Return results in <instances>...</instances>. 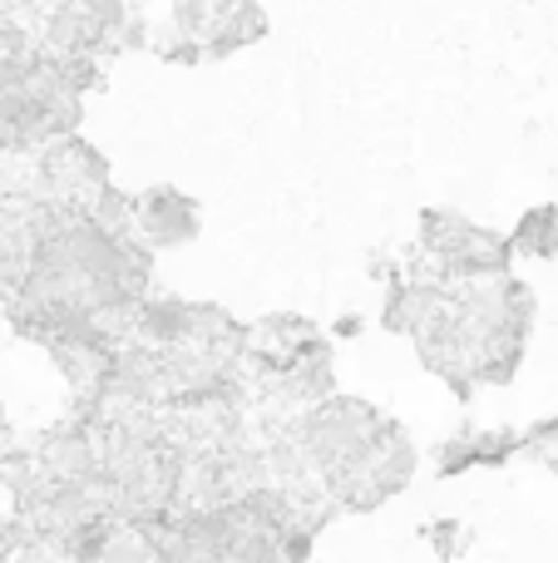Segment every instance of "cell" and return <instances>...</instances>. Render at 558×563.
Listing matches in <instances>:
<instances>
[{
  "mask_svg": "<svg viewBox=\"0 0 558 563\" xmlns=\"http://www.w3.org/2000/svg\"><path fill=\"white\" fill-rule=\"evenodd\" d=\"M134 228L148 238V247H188L203 228V213L183 188L158 184L134 198Z\"/></svg>",
  "mask_w": 558,
  "mask_h": 563,
  "instance_id": "7a4b0ae2",
  "label": "cell"
},
{
  "mask_svg": "<svg viewBox=\"0 0 558 563\" xmlns=\"http://www.w3.org/2000/svg\"><path fill=\"white\" fill-rule=\"evenodd\" d=\"M421 238L431 247V257L440 263V277H494L510 273V238L490 233V228L470 223V218L450 213V208H425L421 218Z\"/></svg>",
  "mask_w": 558,
  "mask_h": 563,
  "instance_id": "6da1fadb",
  "label": "cell"
},
{
  "mask_svg": "<svg viewBox=\"0 0 558 563\" xmlns=\"http://www.w3.org/2000/svg\"><path fill=\"white\" fill-rule=\"evenodd\" d=\"M514 253L529 257H558V208H534L510 238Z\"/></svg>",
  "mask_w": 558,
  "mask_h": 563,
  "instance_id": "277c9868",
  "label": "cell"
},
{
  "mask_svg": "<svg viewBox=\"0 0 558 563\" xmlns=\"http://www.w3.org/2000/svg\"><path fill=\"white\" fill-rule=\"evenodd\" d=\"M356 331H361V317H342V321H336V336H356Z\"/></svg>",
  "mask_w": 558,
  "mask_h": 563,
  "instance_id": "8992f818",
  "label": "cell"
},
{
  "mask_svg": "<svg viewBox=\"0 0 558 563\" xmlns=\"http://www.w3.org/2000/svg\"><path fill=\"white\" fill-rule=\"evenodd\" d=\"M431 539H435V549H440L445 559H460L465 549H470V529H465V525H455V519H445V525H435V529H431Z\"/></svg>",
  "mask_w": 558,
  "mask_h": 563,
  "instance_id": "5b68a950",
  "label": "cell"
},
{
  "mask_svg": "<svg viewBox=\"0 0 558 563\" xmlns=\"http://www.w3.org/2000/svg\"><path fill=\"white\" fill-rule=\"evenodd\" d=\"M267 30H272V20H267L263 0H217V15L203 35V59L237 55V49L267 40Z\"/></svg>",
  "mask_w": 558,
  "mask_h": 563,
  "instance_id": "3957f363",
  "label": "cell"
},
{
  "mask_svg": "<svg viewBox=\"0 0 558 563\" xmlns=\"http://www.w3.org/2000/svg\"><path fill=\"white\" fill-rule=\"evenodd\" d=\"M0 445H5V406H0Z\"/></svg>",
  "mask_w": 558,
  "mask_h": 563,
  "instance_id": "52a82bcc",
  "label": "cell"
}]
</instances>
